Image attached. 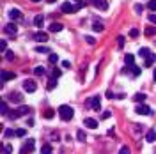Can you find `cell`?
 <instances>
[{"label": "cell", "mask_w": 156, "mask_h": 154, "mask_svg": "<svg viewBox=\"0 0 156 154\" xmlns=\"http://www.w3.org/2000/svg\"><path fill=\"white\" fill-rule=\"evenodd\" d=\"M57 112H59V117H60L62 120H66V122H68V120H71V119H73V115H75V110H73L69 105H60Z\"/></svg>", "instance_id": "1"}, {"label": "cell", "mask_w": 156, "mask_h": 154, "mask_svg": "<svg viewBox=\"0 0 156 154\" xmlns=\"http://www.w3.org/2000/svg\"><path fill=\"white\" fill-rule=\"evenodd\" d=\"M28 112H30V108H28V106H25V105H22L18 110H14V114H11L9 117H11V119H18V117H23V115H27Z\"/></svg>", "instance_id": "2"}, {"label": "cell", "mask_w": 156, "mask_h": 154, "mask_svg": "<svg viewBox=\"0 0 156 154\" xmlns=\"http://www.w3.org/2000/svg\"><path fill=\"white\" fill-rule=\"evenodd\" d=\"M23 89H25L27 92H30V94H32V92L37 90V83H36L34 80H25V81H23Z\"/></svg>", "instance_id": "3"}, {"label": "cell", "mask_w": 156, "mask_h": 154, "mask_svg": "<svg viewBox=\"0 0 156 154\" xmlns=\"http://www.w3.org/2000/svg\"><path fill=\"white\" fill-rule=\"evenodd\" d=\"M87 103H89V106H90L92 110H96V112H98V110L101 108V99H99V96H94V98H90V99H89Z\"/></svg>", "instance_id": "4"}, {"label": "cell", "mask_w": 156, "mask_h": 154, "mask_svg": "<svg viewBox=\"0 0 156 154\" xmlns=\"http://www.w3.org/2000/svg\"><path fill=\"white\" fill-rule=\"evenodd\" d=\"M92 5H94L96 9H99V11H107V9H108V2H107V0H92Z\"/></svg>", "instance_id": "5"}, {"label": "cell", "mask_w": 156, "mask_h": 154, "mask_svg": "<svg viewBox=\"0 0 156 154\" xmlns=\"http://www.w3.org/2000/svg\"><path fill=\"white\" fill-rule=\"evenodd\" d=\"M34 147H36V142H34L32 138H28V140L25 142V145H23L22 152H23V154H25V152H32V151H34Z\"/></svg>", "instance_id": "6"}, {"label": "cell", "mask_w": 156, "mask_h": 154, "mask_svg": "<svg viewBox=\"0 0 156 154\" xmlns=\"http://www.w3.org/2000/svg\"><path fill=\"white\" fill-rule=\"evenodd\" d=\"M135 112H137L138 115H149V114H151V108H149L147 105H138Z\"/></svg>", "instance_id": "7"}, {"label": "cell", "mask_w": 156, "mask_h": 154, "mask_svg": "<svg viewBox=\"0 0 156 154\" xmlns=\"http://www.w3.org/2000/svg\"><path fill=\"white\" fill-rule=\"evenodd\" d=\"M84 126H87L90 129H96L98 128V120L92 119V117H87V119H84Z\"/></svg>", "instance_id": "8"}, {"label": "cell", "mask_w": 156, "mask_h": 154, "mask_svg": "<svg viewBox=\"0 0 156 154\" xmlns=\"http://www.w3.org/2000/svg\"><path fill=\"white\" fill-rule=\"evenodd\" d=\"M60 9H62V13H68V14H69V13H75V11H76V9H75V5H73L71 2H64V4L60 5Z\"/></svg>", "instance_id": "9"}, {"label": "cell", "mask_w": 156, "mask_h": 154, "mask_svg": "<svg viewBox=\"0 0 156 154\" xmlns=\"http://www.w3.org/2000/svg\"><path fill=\"white\" fill-rule=\"evenodd\" d=\"M4 32H5V34H9V36H14V34L18 32V27H16L14 23H9V25H5V27H4Z\"/></svg>", "instance_id": "10"}, {"label": "cell", "mask_w": 156, "mask_h": 154, "mask_svg": "<svg viewBox=\"0 0 156 154\" xmlns=\"http://www.w3.org/2000/svg\"><path fill=\"white\" fill-rule=\"evenodd\" d=\"M34 39L39 41V43H45V41H48V34H46V32H41V30H39V32L34 34Z\"/></svg>", "instance_id": "11"}, {"label": "cell", "mask_w": 156, "mask_h": 154, "mask_svg": "<svg viewBox=\"0 0 156 154\" xmlns=\"http://www.w3.org/2000/svg\"><path fill=\"white\" fill-rule=\"evenodd\" d=\"M16 75L14 73H9V71H2V83H5L7 80H14Z\"/></svg>", "instance_id": "12"}, {"label": "cell", "mask_w": 156, "mask_h": 154, "mask_svg": "<svg viewBox=\"0 0 156 154\" xmlns=\"http://www.w3.org/2000/svg\"><path fill=\"white\" fill-rule=\"evenodd\" d=\"M62 27H64L62 23H57V22H53V23H51V25L48 27V30H50V32H60V30H62Z\"/></svg>", "instance_id": "13"}, {"label": "cell", "mask_w": 156, "mask_h": 154, "mask_svg": "<svg viewBox=\"0 0 156 154\" xmlns=\"http://www.w3.org/2000/svg\"><path fill=\"white\" fill-rule=\"evenodd\" d=\"M145 140H147V142H151V143H153V142L156 140V131H154V129H149L147 133H145Z\"/></svg>", "instance_id": "14"}, {"label": "cell", "mask_w": 156, "mask_h": 154, "mask_svg": "<svg viewBox=\"0 0 156 154\" xmlns=\"http://www.w3.org/2000/svg\"><path fill=\"white\" fill-rule=\"evenodd\" d=\"M43 23H45V16H43V14H37V16L34 18V25L41 28V27H43Z\"/></svg>", "instance_id": "15"}, {"label": "cell", "mask_w": 156, "mask_h": 154, "mask_svg": "<svg viewBox=\"0 0 156 154\" xmlns=\"http://www.w3.org/2000/svg\"><path fill=\"white\" fill-rule=\"evenodd\" d=\"M36 51H37V53H51V50L48 48V46H43V44H39V46H36Z\"/></svg>", "instance_id": "16"}, {"label": "cell", "mask_w": 156, "mask_h": 154, "mask_svg": "<svg viewBox=\"0 0 156 154\" xmlns=\"http://www.w3.org/2000/svg\"><path fill=\"white\" fill-rule=\"evenodd\" d=\"M20 16H22L20 9H11V11H9V18H11V20H18Z\"/></svg>", "instance_id": "17"}, {"label": "cell", "mask_w": 156, "mask_h": 154, "mask_svg": "<svg viewBox=\"0 0 156 154\" xmlns=\"http://www.w3.org/2000/svg\"><path fill=\"white\" fill-rule=\"evenodd\" d=\"M154 62H156V55H153V53H151L147 59H145V67H151Z\"/></svg>", "instance_id": "18"}, {"label": "cell", "mask_w": 156, "mask_h": 154, "mask_svg": "<svg viewBox=\"0 0 156 154\" xmlns=\"http://www.w3.org/2000/svg\"><path fill=\"white\" fill-rule=\"evenodd\" d=\"M138 55H140L142 59H147V57L151 55V50H149V48H140V51H138Z\"/></svg>", "instance_id": "19"}, {"label": "cell", "mask_w": 156, "mask_h": 154, "mask_svg": "<svg viewBox=\"0 0 156 154\" xmlns=\"http://www.w3.org/2000/svg\"><path fill=\"white\" fill-rule=\"evenodd\" d=\"M45 73H46V71H45V67H43V66L34 67V75H36V76H45Z\"/></svg>", "instance_id": "20"}, {"label": "cell", "mask_w": 156, "mask_h": 154, "mask_svg": "<svg viewBox=\"0 0 156 154\" xmlns=\"http://www.w3.org/2000/svg\"><path fill=\"white\" fill-rule=\"evenodd\" d=\"M144 34L147 36V37H151V36H156V27H147L144 30Z\"/></svg>", "instance_id": "21"}, {"label": "cell", "mask_w": 156, "mask_h": 154, "mask_svg": "<svg viewBox=\"0 0 156 154\" xmlns=\"http://www.w3.org/2000/svg\"><path fill=\"white\" fill-rule=\"evenodd\" d=\"M145 98H147V96H145V94H142V92H138V94H135V101H137V103H140V105H142V103L145 101Z\"/></svg>", "instance_id": "22"}, {"label": "cell", "mask_w": 156, "mask_h": 154, "mask_svg": "<svg viewBox=\"0 0 156 154\" xmlns=\"http://www.w3.org/2000/svg\"><path fill=\"white\" fill-rule=\"evenodd\" d=\"M92 30H94V32H103V30H105V27H103V23L96 22L94 25H92Z\"/></svg>", "instance_id": "23"}, {"label": "cell", "mask_w": 156, "mask_h": 154, "mask_svg": "<svg viewBox=\"0 0 156 154\" xmlns=\"http://www.w3.org/2000/svg\"><path fill=\"white\" fill-rule=\"evenodd\" d=\"M11 101H14V103H22V94L13 92V94H11Z\"/></svg>", "instance_id": "24"}, {"label": "cell", "mask_w": 156, "mask_h": 154, "mask_svg": "<svg viewBox=\"0 0 156 154\" xmlns=\"http://www.w3.org/2000/svg\"><path fill=\"white\" fill-rule=\"evenodd\" d=\"M55 85H57V78H51V80L48 81L46 89H48V90H53V89H55Z\"/></svg>", "instance_id": "25"}, {"label": "cell", "mask_w": 156, "mask_h": 154, "mask_svg": "<svg viewBox=\"0 0 156 154\" xmlns=\"http://www.w3.org/2000/svg\"><path fill=\"white\" fill-rule=\"evenodd\" d=\"M41 154H51V145L50 143H46V145L41 147Z\"/></svg>", "instance_id": "26"}, {"label": "cell", "mask_w": 156, "mask_h": 154, "mask_svg": "<svg viewBox=\"0 0 156 154\" xmlns=\"http://www.w3.org/2000/svg\"><path fill=\"white\" fill-rule=\"evenodd\" d=\"M124 62H126V64H128V66H133V62H135V57H133V55H130V53H128V55H126V57H124Z\"/></svg>", "instance_id": "27"}, {"label": "cell", "mask_w": 156, "mask_h": 154, "mask_svg": "<svg viewBox=\"0 0 156 154\" xmlns=\"http://www.w3.org/2000/svg\"><path fill=\"white\" fill-rule=\"evenodd\" d=\"M130 69H131V75H133V76H138V75L142 73V69H140V67H137V66H131Z\"/></svg>", "instance_id": "28"}, {"label": "cell", "mask_w": 156, "mask_h": 154, "mask_svg": "<svg viewBox=\"0 0 156 154\" xmlns=\"http://www.w3.org/2000/svg\"><path fill=\"white\" fill-rule=\"evenodd\" d=\"M48 60H50V64H57V62H59V55H55V53H50Z\"/></svg>", "instance_id": "29"}, {"label": "cell", "mask_w": 156, "mask_h": 154, "mask_svg": "<svg viewBox=\"0 0 156 154\" xmlns=\"http://www.w3.org/2000/svg\"><path fill=\"white\" fill-rule=\"evenodd\" d=\"M76 138H78V142H85V133L84 131H82V129H78V133H76Z\"/></svg>", "instance_id": "30"}, {"label": "cell", "mask_w": 156, "mask_h": 154, "mask_svg": "<svg viewBox=\"0 0 156 154\" xmlns=\"http://www.w3.org/2000/svg\"><path fill=\"white\" fill-rule=\"evenodd\" d=\"M53 115H55V110H51V108L45 110V119H51Z\"/></svg>", "instance_id": "31"}, {"label": "cell", "mask_w": 156, "mask_h": 154, "mask_svg": "<svg viewBox=\"0 0 156 154\" xmlns=\"http://www.w3.org/2000/svg\"><path fill=\"white\" fill-rule=\"evenodd\" d=\"M119 154H131V149H130L128 145H122L121 151H119Z\"/></svg>", "instance_id": "32"}, {"label": "cell", "mask_w": 156, "mask_h": 154, "mask_svg": "<svg viewBox=\"0 0 156 154\" xmlns=\"http://www.w3.org/2000/svg\"><path fill=\"white\" fill-rule=\"evenodd\" d=\"M147 7L154 13V11H156V0H149V2H147Z\"/></svg>", "instance_id": "33"}, {"label": "cell", "mask_w": 156, "mask_h": 154, "mask_svg": "<svg viewBox=\"0 0 156 154\" xmlns=\"http://www.w3.org/2000/svg\"><path fill=\"white\" fill-rule=\"evenodd\" d=\"M138 34H140V32H138V28H131V30H130V37H133V39H135V37H138Z\"/></svg>", "instance_id": "34"}, {"label": "cell", "mask_w": 156, "mask_h": 154, "mask_svg": "<svg viewBox=\"0 0 156 154\" xmlns=\"http://www.w3.org/2000/svg\"><path fill=\"white\" fill-rule=\"evenodd\" d=\"M7 112H9L7 103H5V101H2V115H7Z\"/></svg>", "instance_id": "35"}, {"label": "cell", "mask_w": 156, "mask_h": 154, "mask_svg": "<svg viewBox=\"0 0 156 154\" xmlns=\"http://www.w3.org/2000/svg\"><path fill=\"white\" fill-rule=\"evenodd\" d=\"M16 135V131H13V129H5L4 131V137H14Z\"/></svg>", "instance_id": "36"}, {"label": "cell", "mask_w": 156, "mask_h": 154, "mask_svg": "<svg viewBox=\"0 0 156 154\" xmlns=\"http://www.w3.org/2000/svg\"><path fill=\"white\" fill-rule=\"evenodd\" d=\"M85 41H87V44H94L96 43V39L92 37V36H85Z\"/></svg>", "instance_id": "37"}, {"label": "cell", "mask_w": 156, "mask_h": 154, "mask_svg": "<svg viewBox=\"0 0 156 154\" xmlns=\"http://www.w3.org/2000/svg\"><path fill=\"white\" fill-rule=\"evenodd\" d=\"M82 7H85V2H84V0H78V2H76V5H75V9L78 11V9H82Z\"/></svg>", "instance_id": "38"}, {"label": "cell", "mask_w": 156, "mask_h": 154, "mask_svg": "<svg viewBox=\"0 0 156 154\" xmlns=\"http://www.w3.org/2000/svg\"><path fill=\"white\" fill-rule=\"evenodd\" d=\"M117 46H119V48H122V46H124V37H122V36H119V37H117Z\"/></svg>", "instance_id": "39"}, {"label": "cell", "mask_w": 156, "mask_h": 154, "mask_svg": "<svg viewBox=\"0 0 156 154\" xmlns=\"http://www.w3.org/2000/svg\"><path fill=\"white\" fill-rule=\"evenodd\" d=\"M51 76H53V78H59V76H60V69H57V67H55L53 71H51Z\"/></svg>", "instance_id": "40"}, {"label": "cell", "mask_w": 156, "mask_h": 154, "mask_svg": "<svg viewBox=\"0 0 156 154\" xmlns=\"http://www.w3.org/2000/svg\"><path fill=\"white\" fill-rule=\"evenodd\" d=\"M13 152V145H5L4 147V154H11Z\"/></svg>", "instance_id": "41"}, {"label": "cell", "mask_w": 156, "mask_h": 154, "mask_svg": "<svg viewBox=\"0 0 156 154\" xmlns=\"http://www.w3.org/2000/svg\"><path fill=\"white\" fill-rule=\"evenodd\" d=\"M25 135H27L25 129H16V137H25Z\"/></svg>", "instance_id": "42"}, {"label": "cell", "mask_w": 156, "mask_h": 154, "mask_svg": "<svg viewBox=\"0 0 156 154\" xmlns=\"http://www.w3.org/2000/svg\"><path fill=\"white\" fill-rule=\"evenodd\" d=\"M149 22L156 25V13H151V14H149Z\"/></svg>", "instance_id": "43"}, {"label": "cell", "mask_w": 156, "mask_h": 154, "mask_svg": "<svg viewBox=\"0 0 156 154\" xmlns=\"http://www.w3.org/2000/svg\"><path fill=\"white\" fill-rule=\"evenodd\" d=\"M135 11H137V13H142V11H144V5H142V4H137V5H135Z\"/></svg>", "instance_id": "44"}, {"label": "cell", "mask_w": 156, "mask_h": 154, "mask_svg": "<svg viewBox=\"0 0 156 154\" xmlns=\"http://www.w3.org/2000/svg\"><path fill=\"white\" fill-rule=\"evenodd\" d=\"M5 55H7V57H5L7 60H14V53H13V51H7Z\"/></svg>", "instance_id": "45"}, {"label": "cell", "mask_w": 156, "mask_h": 154, "mask_svg": "<svg viewBox=\"0 0 156 154\" xmlns=\"http://www.w3.org/2000/svg\"><path fill=\"white\" fill-rule=\"evenodd\" d=\"M5 48H7V43H5V41H2V43H0V50L5 51Z\"/></svg>", "instance_id": "46"}, {"label": "cell", "mask_w": 156, "mask_h": 154, "mask_svg": "<svg viewBox=\"0 0 156 154\" xmlns=\"http://www.w3.org/2000/svg\"><path fill=\"white\" fill-rule=\"evenodd\" d=\"M110 117V112H103L101 114V119H108Z\"/></svg>", "instance_id": "47"}, {"label": "cell", "mask_w": 156, "mask_h": 154, "mask_svg": "<svg viewBox=\"0 0 156 154\" xmlns=\"http://www.w3.org/2000/svg\"><path fill=\"white\" fill-rule=\"evenodd\" d=\"M62 67H71V62L69 60H64V62H62Z\"/></svg>", "instance_id": "48"}, {"label": "cell", "mask_w": 156, "mask_h": 154, "mask_svg": "<svg viewBox=\"0 0 156 154\" xmlns=\"http://www.w3.org/2000/svg\"><path fill=\"white\" fill-rule=\"evenodd\" d=\"M46 2H48V4H55V2H57V0H46Z\"/></svg>", "instance_id": "49"}, {"label": "cell", "mask_w": 156, "mask_h": 154, "mask_svg": "<svg viewBox=\"0 0 156 154\" xmlns=\"http://www.w3.org/2000/svg\"><path fill=\"white\" fill-rule=\"evenodd\" d=\"M32 2H34V4H37V2H41V0H32Z\"/></svg>", "instance_id": "50"}, {"label": "cell", "mask_w": 156, "mask_h": 154, "mask_svg": "<svg viewBox=\"0 0 156 154\" xmlns=\"http://www.w3.org/2000/svg\"><path fill=\"white\" fill-rule=\"evenodd\" d=\"M154 81H156V69H154Z\"/></svg>", "instance_id": "51"}, {"label": "cell", "mask_w": 156, "mask_h": 154, "mask_svg": "<svg viewBox=\"0 0 156 154\" xmlns=\"http://www.w3.org/2000/svg\"><path fill=\"white\" fill-rule=\"evenodd\" d=\"M76 2H78V0H76Z\"/></svg>", "instance_id": "52"}]
</instances>
